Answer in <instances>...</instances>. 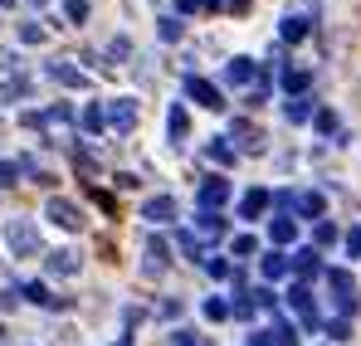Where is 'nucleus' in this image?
I'll return each mask as SVG.
<instances>
[{
    "label": "nucleus",
    "mask_w": 361,
    "mask_h": 346,
    "mask_svg": "<svg viewBox=\"0 0 361 346\" xmlns=\"http://www.w3.org/2000/svg\"><path fill=\"white\" fill-rule=\"evenodd\" d=\"M279 205L283 210H293V215H302V220H322V210H327V200H322V190H283L279 195Z\"/></svg>",
    "instance_id": "1"
},
{
    "label": "nucleus",
    "mask_w": 361,
    "mask_h": 346,
    "mask_svg": "<svg viewBox=\"0 0 361 346\" xmlns=\"http://www.w3.org/2000/svg\"><path fill=\"white\" fill-rule=\"evenodd\" d=\"M327 288H332V297H337L342 317H352V312H357V283H352V273H347V268H327Z\"/></svg>",
    "instance_id": "2"
},
{
    "label": "nucleus",
    "mask_w": 361,
    "mask_h": 346,
    "mask_svg": "<svg viewBox=\"0 0 361 346\" xmlns=\"http://www.w3.org/2000/svg\"><path fill=\"white\" fill-rule=\"evenodd\" d=\"M185 98H190V103H200V108H210V113H220V108H225L220 88H215L210 78H200V73H190V78H185Z\"/></svg>",
    "instance_id": "3"
},
{
    "label": "nucleus",
    "mask_w": 361,
    "mask_h": 346,
    "mask_svg": "<svg viewBox=\"0 0 361 346\" xmlns=\"http://www.w3.org/2000/svg\"><path fill=\"white\" fill-rule=\"evenodd\" d=\"M5 239H10L15 254H35V249H39V230H35L30 220H10V225H5Z\"/></svg>",
    "instance_id": "4"
},
{
    "label": "nucleus",
    "mask_w": 361,
    "mask_h": 346,
    "mask_svg": "<svg viewBox=\"0 0 361 346\" xmlns=\"http://www.w3.org/2000/svg\"><path fill=\"white\" fill-rule=\"evenodd\" d=\"M307 20H317V5H302V10H288V15H283V25H279V35H283L288 44H298L302 35H307Z\"/></svg>",
    "instance_id": "5"
},
{
    "label": "nucleus",
    "mask_w": 361,
    "mask_h": 346,
    "mask_svg": "<svg viewBox=\"0 0 361 346\" xmlns=\"http://www.w3.org/2000/svg\"><path fill=\"white\" fill-rule=\"evenodd\" d=\"M288 307L298 312V322H302V327H317V302H312L307 283H293V288H288Z\"/></svg>",
    "instance_id": "6"
},
{
    "label": "nucleus",
    "mask_w": 361,
    "mask_h": 346,
    "mask_svg": "<svg viewBox=\"0 0 361 346\" xmlns=\"http://www.w3.org/2000/svg\"><path fill=\"white\" fill-rule=\"evenodd\" d=\"M230 200V180L225 175H210L205 185H200V210H210V215H220V205Z\"/></svg>",
    "instance_id": "7"
},
{
    "label": "nucleus",
    "mask_w": 361,
    "mask_h": 346,
    "mask_svg": "<svg viewBox=\"0 0 361 346\" xmlns=\"http://www.w3.org/2000/svg\"><path fill=\"white\" fill-rule=\"evenodd\" d=\"M103 113H108V127H118V132H132L137 127V103L132 98H113Z\"/></svg>",
    "instance_id": "8"
},
{
    "label": "nucleus",
    "mask_w": 361,
    "mask_h": 346,
    "mask_svg": "<svg viewBox=\"0 0 361 346\" xmlns=\"http://www.w3.org/2000/svg\"><path fill=\"white\" fill-rule=\"evenodd\" d=\"M44 215H49L59 230H78V225H83L78 205H73V200H63V195H54V200H49V210H44Z\"/></svg>",
    "instance_id": "9"
},
{
    "label": "nucleus",
    "mask_w": 361,
    "mask_h": 346,
    "mask_svg": "<svg viewBox=\"0 0 361 346\" xmlns=\"http://www.w3.org/2000/svg\"><path fill=\"white\" fill-rule=\"evenodd\" d=\"M142 220H152V225H166V220H176V200H171V195H152V200L142 205Z\"/></svg>",
    "instance_id": "10"
},
{
    "label": "nucleus",
    "mask_w": 361,
    "mask_h": 346,
    "mask_svg": "<svg viewBox=\"0 0 361 346\" xmlns=\"http://www.w3.org/2000/svg\"><path fill=\"white\" fill-rule=\"evenodd\" d=\"M293 273H298L302 283L322 273V259H317V249H298V254H293Z\"/></svg>",
    "instance_id": "11"
},
{
    "label": "nucleus",
    "mask_w": 361,
    "mask_h": 346,
    "mask_svg": "<svg viewBox=\"0 0 361 346\" xmlns=\"http://www.w3.org/2000/svg\"><path fill=\"white\" fill-rule=\"evenodd\" d=\"M195 239H200V244H205V239H220V234H225V215H210V210H200V220H195Z\"/></svg>",
    "instance_id": "12"
},
{
    "label": "nucleus",
    "mask_w": 361,
    "mask_h": 346,
    "mask_svg": "<svg viewBox=\"0 0 361 346\" xmlns=\"http://www.w3.org/2000/svg\"><path fill=\"white\" fill-rule=\"evenodd\" d=\"M269 200H274L269 190H249V195L240 200V220H259V215L269 210Z\"/></svg>",
    "instance_id": "13"
},
{
    "label": "nucleus",
    "mask_w": 361,
    "mask_h": 346,
    "mask_svg": "<svg viewBox=\"0 0 361 346\" xmlns=\"http://www.w3.org/2000/svg\"><path fill=\"white\" fill-rule=\"evenodd\" d=\"M269 239H274L279 249H283V244H293V239H298V220H293V215H279V220L269 225Z\"/></svg>",
    "instance_id": "14"
},
{
    "label": "nucleus",
    "mask_w": 361,
    "mask_h": 346,
    "mask_svg": "<svg viewBox=\"0 0 361 346\" xmlns=\"http://www.w3.org/2000/svg\"><path fill=\"white\" fill-rule=\"evenodd\" d=\"M49 78H54V83H63V88H83V83H88V78H83V73H78V68H73V63H49Z\"/></svg>",
    "instance_id": "15"
},
{
    "label": "nucleus",
    "mask_w": 361,
    "mask_h": 346,
    "mask_svg": "<svg viewBox=\"0 0 361 346\" xmlns=\"http://www.w3.org/2000/svg\"><path fill=\"white\" fill-rule=\"evenodd\" d=\"M171 264V249H166V239H152L147 244V273H161Z\"/></svg>",
    "instance_id": "16"
},
{
    "label": "nucleus",
    "mask_w": 361,
    "mask_h": 346,
    "mask_svg": "<svg viewBox=\"0 0 361 346\" xmlns=\"http://www.w3.org/2000/svg\"><path fill=\"white\" fill-rule=\"evenodd\" d=\"M288 273H293V259H288V254H279V249H274V254H269V259H264V278H269V283H274V278H288Z\"/></svg>",
    "instance_id": "17"
},
{
    "label": "nucleus",
    "mask_w": 361,
    "mask_h": 346,
    "mask_svg": "<svg viewBox=\"0 0 361 346\" xmlns=\"http://www.w3.org/2000/svg\"><path fill=\"white\" fill-rule=\"evenodd\" d=\"M44 268H49V273H78V254H68V249H54V254L44 259Z\"/></svg>",
    "instance_id": "18"
},
{
    "label": "nucleus",
    "mask_w": 361,
    "mask_h": 346,
    "mask_svg": "<svg viewBox=\"0 0 361 346\" xmlns=\"http://www.w3.org/2000/svg\"><path fill=\"white\" fill-rule=\"evenodd\" d=\"M78 122H83V132H88V137H98V132H103V127H108V113H103V108H98V103H88V108H83V113H78Z\"/></svg>",
    "instance_id": "19"
},
{
    "label": "nucleus",
    "mask_w": 361,
    "mask_h": 346,
    "mask_svg": "<svg viewBox=\"0 0 361 346\" xmlns=\"http://www.w3.org/2000/svg\"><path fill=\"white\" fill-rule=\"evenodd\" d=\"M225 78H230V83H249V78H259V68H254V58H230Z\"/></svg>",
    "instance_id": "20"
},
{
    "label": "nucleus",
    "mask_w": 361,
    "mask_h": 346,
    "mask_svg": "<svg viewBox=\"0 0 361 346\" xmlns=\"http://www.w3.org/2000/svg\"><path fill=\"white\" fill-rule=\"evenodd\" d=\"M279 83L288 88V98H302V88H307L312 78H307V68H283V78H279Z\"/></svg>",
    "instance_id": "21"
},
{
    "label": "nucleus",
    "mask_w": 361,
    "mask_h": 346,
    "mask_svg": "<svg viewBox=\"0 0 361 346\" xmlns=\"http://www.w3.org/2000/svg\"><path fill=\"white\" fill-rule=\"evenodd\" d=\"M205 156H210V161H215V166H235V147H230V142H225V137H215V142H210V147H205Z\"/></svg>",
    "instance_id": "22"
},
{
    "label": "nucleus",
    "mask_w": 361,
    "mask_h": 346,
    "mask_svg": "<svg viewBox=\"0 0 361 346\" xmlns=\"http://www.w3.org/2000/svg\"><path fill=\"white\" fill-rule=\"evenodd\" d=\"M288 122H312V98L302 93V98H288V108H283Z\"/></svg>",
    "instance_id": "23"
},
{
    "label": "nucleus",
    "mask_w": 361,
    "mask_h": 346,
    "mask_svg": "<svg viewBox=\"0 0 361 346\" xmlns=\"http://www.w3.org/2000/svg\"><path fill=\"white\" fill-rule=\"evenodd\" d=\"M176 244H180V254H185V259H195V264H205V244H200V239H195V234H190V230L180 234Z\"/></svg>",
    "instance_id": "24"
},
{
    "label": "nucleus",
    "mask_w": 361,
    "mask_h": 346,
    "mask_svg": "<svg viewBox=\"0 0 361 346\" xmlns=\"http://www.w3.org/2000/svg\"><path fill=\"white\" fill-rule=\"evenodd\" d=\"M25 297H30V302H39V307H59V297L44 288V283H25Z\"/></svg>",
    "instance_id": "25"
},
{
    "label": "nucleus",
    "mask_w": 361,
    "mask_h": 346,
    "mask_svg": "<svg viewBox=\"0 0 361 346\" xmlns=\"http://www.w3.org/2000/svg\"><path fill=\"white\" fill-rule=\"evenodd\" d=\"M312 122H317V132H327V137H342V122H337V113H312Z\"/></svg>",
    "instance_id": "26"
},
{
    "label": "nucleus",
    "mask_w": 361,
    "mask_h": 346,
    "mask_svg": "<svg viewBox=\"0 0 361 346\" xmlns=\"http://www.w3.org/2000/svg\"><path fill=\"white\" fill-rule=\"evenodd\" d=\"M166 127H171V142H180V137H185V127H190V122H185V108H171V117H166Z\"/></svg>",
    "instance_id": "27"
},
{
    "label": "nucleus",
    "mask_w": 361,
    "mask_h": 346,
    "mask_svg": "<svg viewBox=\"0 0 361 346\" xmlns=\"http://www.w3.org/2000/svg\"><path fill=\"white\" fill-rule=\"evenodd\" d=\"M205 273H210V278H235V268H230L225 259H215V254H205Z\"/></svg>",
    "instance_id": "28"
},
{
    "label": "nucleus",
    "mask_w": 361,
    "mask_h": 346,
    "mask_svg": "<svg viewBox=\"0 0 361 346\" xmlns=\"http://www.w3.org/2000/svg\"><path fill=\"white\" fill-rule=\"evenodd\" d=\"M205 317H210V322H225V317H230V302H225V297H205Z\"/></svg>",
    "instance_id": "29"
},
{
    "label": "nucleus",
    "mask_w": 361,
    "mask_h": 346,
    "mask_svg": "<svg viewBox=\"0 0 361 346\" xmlns=\"http://www.w3.org/2000/svg\"><path fill=\"white\" fill-rule=\"evenodd\" d=\"M274 342H279V346H298V332H293V327L279 317V322H274Z\"/></svg>",
    "instance_id": "30"
},
{
    "label": "nucleus",
    "mask_w": 361,
    "mask_h": 346,
    "mask_svg": "<svg viewBox=\"0 0 361 346\" xmlns=\"http://www.w3.org/2000/svg\"><path fill=\"white\" fill-rule=\"evenodd\" d=\"M180 30H185V25H180L176 15H166V20H161V39H166V44H176V39H180Z\"/></svg>",
    "instance_id": "31"
},
{
    "label": "nucleus",
    "mask_w": 361,
    "mask_h": 346,
    "mask_svg": "<svg viewBox=\"0 0 361 346\" xmlns=\"http://www.w3.org/2000/svg\"><path fill=\"white\" fill-rule=\"evenodd\" d=\"M327 337H332V342H347V337H352V322H347V317L327 322Z\"/></svg>",
    "instance_id": "32"
},
{
    "label": "nucleus",
    "mask_w": 361,
    "mask_h": 346,
    "mask_svg": "<svg viewBox=\"0 0 361 346\" xmlns=\"http://www.w3.org/2000/svg\"><path fill=\"white\" fill-rule=\"evenodd\" d=\"M220 0H176V10L180 15H195V10H215Z\"/></svg>",
    "instance_id": "33"
},
{
    "label": "nucleus",
    "mask_w": 361,
    "mask_h": 346,
    "mask_svg": "<svg viewBox=\"0 0 361 346\" xmlns=\"http://www.w3.org/2000/svg\"><path fill=\"white\" fill-rule=\"evenodd\" d=\"M332 239H337V225L332 220H317V249H327Z\"/></svg>",
    "instance_id": "34"
},
{
    "label": "nucleus",
    "mask_w": 361,
    "mask_h": 346,
    "mask_svg": "<svg viewBox=\"0 0 361 346\" xmlns=\"http://www.w3.org/2000/svg\"><path fill=\"white\" fill-rule=\"evenodd\" d=\"M254 249H259V239H254V234H240V239H235V254H240V259H249Z\"/></svg>",
    "instance_id": "35"
},
{
    "label": "nucleus",
    "mask_w": 361,
    "mask_h": 346,
    "mask_svg": "<svg viewBox=\"0 0 361 346\" xmlns=\"http://www.w3.org/2000/svg\"><path fill=\"white\" fill-rule=\"evenodd\" d=\"M63 10H68V20H83L88 15V0H63Z\"/></svg>",
    "instance_id": "36"
},
{
    "label": "nucleus",
    "mask_w": 361,
    "mask_h": 346,
    "mask_svg": "<svg viewBox=\"0 0 361 346\" xmlns=\"http://www.w3.org/2000/svg\"><path fill=\"white\" fill-rule=\"evenodd\" d=\"M347 254H352V259H361V225L347 234Z\"/></svg>",
    "instance_id": "37"
},
{
    "label": "nucleus",
    "mask_w": 361,
    "mask_h": 346,
    "mask_svg": "<svg viewBox=\"0 0 361 346\" xmlns=\"http://www.w3.org/2000/svg\"><path fill=\"white\" fill-rule=\"evenodd\" d=\"M249 346H279V342H274V332H249Z\"/></svg>",
    "instance_id": "38"
},
{
    "label": "nucleus",
    "mask_w": 361,
    "mask_h": 346,
    "mask_svg": "<svg viewBox=\"0 0 361 346\" xmlns=\"http://www.w3.org/2000/svg\"><path fill=\"white\" fill-rule=\"evenodd\" d=\"M20 39H25V44H35V39H44V30H39V25H25V30H20Z\"/></svg>",
    "instance_id": "39"
},
{
    "label": "nucleus",
    "mask_w": 361,
    "mask_h": 346,
    "mask_svg": "<svg viewBox=\"0 0 361 346\" xmlns=\"http://www.w3.org/2000/svg\"><path fill=\"white\" fill-rule=\"evenodd\" d=\"M176 346H195V337L190 332H176Z\"/></svg>",
    "instance_id": "40"
},
{
    "label": "nucleus",
    "mask_w": 361,
    "mask_h": 346,
    "mask_svg": "<svg viewBox=\"0 0 361 346\" xmlns=\"http://www.w3.org/2000/svg\"><path fill=\"white\" fill-rule=\"evenodd\" d=\"M113 346H132V342H127V337H122V342H113Z\"/></svg>",
    "instance_id": "41"
},
{
    "label": "nucleus",
    "mask_w": 361,
    "mask_h": 346,
    "mask_svg": "<svg viewBox=\"0 0 361 346\" xmlns=\"http://www.w3.org/2000/svg\"><path fill=\"white\" fill-rule=\"evenodd\" d=\"M0 5H10V0H0Z\"/></svg>",
    "instance_id": "42"
},
{
    "label": "nucleus",
    "mask_w": 361,
    "mask_h": 346,
    "mask_svg": "<svg viewBox=\"0 0 361 346\" xmlns=\"http://www.w3.org/2000/svg\"><path fill=\"white\" fill-rule=\"evenodd\" d=\"M0 166H5V161H0Z\"/></svg>",
    "instance_id": "43"
}]
</instances>
